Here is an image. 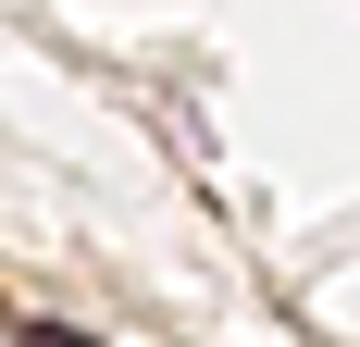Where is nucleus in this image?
Wrapping results in <instances>:
<instances>
[{
    "instance_id": "f257e3e1",
    "label": "nucleus",
    "mask_w": 360,
    "mask_h": 347,
    "mask_svg": "<svg viewBox=\"0 0 360 347\" xmlns=\"http://www.w3.org/2000/svg\"><path fill=\"white\" fill-rule=\"evenodd\" d=\"M13 347H87V335H63V322H25V335H13Z\"/></svg>"
}]
</instances>
